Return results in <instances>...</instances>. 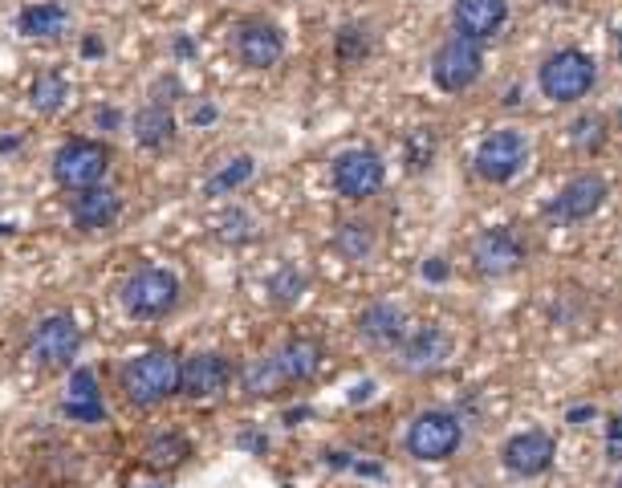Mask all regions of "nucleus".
I'll use <instances>...</instances> for the list:
<instances>
[{
    "instance_id": "f257e3e1",
    "label": "nucleus",
    "mask_w": 622,
    "mask_h": 488,
    "mask_svg": "<svg viewBox=\"0 0 622 488\" xmlns=\"http://www.w3.org/2000/svg\"><path fill=\"white\" fill-rule=\"evenodd\" d=\"M118 390L135 411H155L167 399L179 395V355L167 350V346H155V350H143L123 362L118 371Z\"/></svg>"
},
{
    "instance_id": "f03ea898",
    "label": "nucleus",
    "mask_w": 622,
    "mask_h": 488,
    "mask_svg": "<svg viewBox=\"0 0 622 488\" xmlns=\"http://www.w3.org/2000/svg\"><path fill=\"white\" fill-rule=\"evenodd\" d=\"M183 301V281H179L176 269L167 265H139L123 277L118 285V306L127 318L135 322H160V318H172Z\"/></svg>"
},
{
    "instance_id": "7ed1b4c3",
    "label": "nucleus",
    "mask_w": 622,
    "mask_h": 488,
    "mask_svg": "<svg viewBox=\"0 0 622 488\" xmlns=\"http://www.w3.org/2000/svg\"><path fill=\"white\" fill-rule=\"evenodd\" d=\"M81 325L69 309H53L46 318H37L25 334V358L29 367H37L41 374H62L78 367L81 355Z\"/></svg>"
},
{
    "instance_id": "20e7f679",
    "label": "nucleus",
    "mask_w": 622,
    "mask_h": 488,
    "mask_svg": "<svg viewBox=\"0 0 622 488\" xmlns=\"http://www.w3.org/2000/svg\"><path fill=\"white\" fill-rule=\"evenodd\" d=\"M114 167V146L106 139H90V134H74L58 143L53 159H49V176L62 192H86V188H98L106 183Z\"/></svg>"
},
{
    "instance_id": "39448f33",
    "label": "nucleus",
    "mask_w": 622,
    "mask_h": 488,
    "mask_svg": "<svg viewBox=\"0 0 622 488\" xmlns=\"http://www.w3.org/2000/svg\"><path fill=\"white\" fill-rule=\"evenodd\" d=\"M464 444V423L460 415L452 411H419L411 423H407V436H403V448L411 460L419 464H444L452 455L460 452Z\"/></svg>"
},
{
    "instance_id": "423d86ee",
    "label": "nucleus",
    "mask_w": 622,
    "mask_h": 488,
    "mask_svg": "<svg viewBox=\"0 0 622 488\" xmlns=\"http://www.w3.org/2000/svg\"><path fill=\"white\" fill-rule=\"evenodd\" d=\"M330 183L342 200L351 204H367L370 195H379V188L386 183V163L379 151L370 146H346L338 151L330 163Z\"/></svg>"
},
{
    "instance_id": "0eeeda50",
    "label": "nucleus",
    "mask_w": 622,
    "mask_h": 488,
    "mask_svg": "<svg viewBox=\"0 0 622 488\" xmlns=\"http://www.w3.org/2000/svg\"><path fill=\"white\" fill-rule=\"evenodd\" d=\"M237 367L232 358L220 350H195V355L179 358V395L192 403H216L232 390Z\"/></svg>"
},
{
    "instance_id": "6e6552de",
    "label": "nucleus",
    "mask_w": 622,
    "mask_h": 488,
    "mask_svg": "<svg viewBox=\"0 0 622 488\" xmlns=\"http://www.w3.org/2000/svg\"><path fill=\"white\" fill-rule=\"evenodd\" d=\"M480 74H484V53H480V41H472V37L456 33L431 53V81L444 94H464L468 86H477Z\"/></svg>"
},
{
    "instance_id": "1a4fd4ad",
    "label": "nucleus",
    "mask_w": 622,
    "mask_h": 488,
    "mask_svg": "<svg viewBox=\"0 0 622 488\" xmlns=\"http://www.w3.org/2000/svg\"><path fill=\"white\" fill-rule=\"evenodd\" d=\"M594 78V57H586L582 49H558L549 62L542 65V90L549 102H577V98L591 94Z\"/></svg>"
},
{
    "instance_id": "9d476101",
    "label": "nucleus",
    "mask_w": 622,
    "mask_h": 488,
    "mask_svg": "<svg viewBox=\"0 0 622 488\" xmlns=\"http://www.w3.org/2000/svg\"><path fill=\"white\" fill-rule=\"evenodd\" d=\"M232 53L244 69H272L285 57V33L281 25H272L265 16H244L237 29H232Z\"/></svg>"
},
{
    "instance_id": "9b49d317",
    "label": "nucleus",
    "mask_w": 622,
    "mask_h": 488,
    "mask_svg": "<svg viewBox=\"0 0 622 488\" xmlns=\"http://www.w3.org/2000/svg\"><path fill=\"white\" fill-rule=\"evenodd\" d=\"M525 163H529V139L521 130L505 127V130H493V134L477 146L472 167H477V176L488 179V183H509Z\"/></svg>"
},
{
    "instance_id": "f8f14e48",
    "label": "nucleus",
    "mask_w": 622,
    "mask_h": 488,
    "mask_svg": "<svg viewBox=\"0 0 622 488\" xmlns=\"http://www.w3.org/2000/svg\"><path fill=\"white\" fill-rule=\"evenodd\" d=\"M123 208H127L123 192L111 188V183H98V188L69 195V224L86 232V236H98V232H111L123 220Z\"/></svg>"
},
{
    "instance_id": "ddd939ff",
    "label": "nucleus",
    "mask_w": 622,
    "mask_h": 488,
    "mask_svg": "<svg viewBox=\"0 0 622 488\" xmlns=\"http://www.w3.org/2000/svg\"><path fill=\"white\" fill-rule=\"evenodd\" d=\"M272 371H277V378H281V387H305V383H314L321 374V367H326V346H321L318 338H305V334H297V338H285L277 350L269 355Z\"/></svg>"
},
{
    "instance_id": "4468645a",
    "label": "nucleus",
    "mask_w": 622,
    "mask_h": 488,
    "mask_svg": "<svg viewBox=\"0 0 622 488\" xmlns=\"http://www.w3.org/2000/svg\"><path fill=\"white\" fill-rule=\"evenodd\" d=\"M395 355H399L403 371H411V374L440 371L447 358H452V338H447V330H440V325H419V330H407V334H403Z\"/></svg>"
},
{
    "instance_id": "2eb2a0df",
    "label": "nucleus",
    "mask_w": 622,
    "mask_h": 488,
    "mask_svg": "<svg viewBox=\"0 0 622 488\" xmlns=\"http://www.w3.org/2000/svg\"><path fill=\"white\" fill-rule=\"evenodd\" d=\"M472 260H477L480 273L505 277L512 273V269H521L525 241H521L512 228H484L477 241H472Z\"/></svg>"
},
{
    "instance_id": "dca6fc26",
    "label": "nucleus",
    "mask_w": 622,
    "mask_h": 488,
    "mask_svg": "<svg viewBox=\"0 0 622 488\" xmlns=\"http://www.w3.org/2000/svg\"><path fill=\"white\" fill-rule=\"evenodd\" d=\"M16 33L25 41H65L74 33V9L62 0H33L16 13Z\"/></svg>"
},
{
    "instance_id": "f3484780",
    "label": "nucleus",
    "mask_w": 622,
    "mask_h": 488,
    "mask_svg": "<svg viewBox=\"0 0 622 488\" xmlns=\"http://www.w3.org/2000/svg\"><path fill=\"white\" fill-rule=\"evenodd\" d=\"M554 455H558V444H554L549 432H521V436L505 439L500 464L512 476H542V472H549Z\"/></svg>"
},
{
    "instance_id": "a211bd4d",
    "label": "nucleus",
    "mask_w": 622,
    "mask_h": 488,
    "mask_svg": "<svg viewBox=\"0 0 622 488\" xmlns=\"http://www.w3.org/2000/svg\"><path fill=\"white\" fill-rule=\"evenodd\" d=\"M62 415L74 423H102L106 420V403H102V383H98L94 367H74L69 383L62 395Z\"/></svg>"
},
{
    "instance_id": "6ab92c4d",
    "label": "nucleus",
    "mask_w": 622,
    "mask_h": 488,
    "mask_svg": "<svg viewBox=\"0 0 622 488\" xmlns=\"http://www.w3.org/2000/svg\"><path fill=\"white\" fill-rule=\"evenodd\" d=\"M358 338L367 342L370 350H395L407 334V313H403L395 301H370L363 313H358Z\"/></svg>"
},
{
    "instance_id": "aec40b11",
    "label": "nucleus",
    "mask_w": 622,
    "mask_h": 488,
    "mask_svg": "<svg viewBox=\"0 0 622 488\" xmlns=\"http://www.w3.org/2000/svg\"><path fill=\"white\" fill-rule=\"evenodd\" d=\"M130 134H135V143L143 146V151H151V155L172 151L179 139L176 111H172V106H160V102H143L139 111L130 114Z\"/></svg>"
},
{
    "instance_id": "412c9836",
    "label": "nucleus",
    "mask_w": 622,
    "mask_h": 488,
    "mask_svg": "<svg viewBox=\"0 0 622 488\" xmlns=\"http://www.w3.org/2000/svg\"><path fill=\"white\" fill-rule=\"evenodd\" d=\"M602 200H607V179L586 171V176H574L554 195L549 211L558 220H566V224H574V220H586V216H594V211L602 208Z\"/></svg>"
},
{
    "instance_id": "4be33fe9",
    "label": "nucleus",
    "mask_w": 622,
    "mask_h": 488,
    "mask_svg": "<svg viewBox=\"0 0 622 488\" xmlns=\"http://www.w3.org/2000/svg\"><path fill=\"white\" fill-rule=\"evenodd\" d=\"M505 21H509V0H456L452 4V25L460 37H472V41L500 33Z\"/></svg>"
},
{
    "instance_id": "5701e85b",
    "label": "nucleus",
    "mask_w": 622,
    "mask_h": 488,
    "mask_svg": "<svg viewBox=\"0 0 622 488\" xmlns=\"http://www.w3.org/2000/svg\"><path fill=\"white\" fill-rule=\"evenodd\" d=\"M192 460V439L183 432H155V436L143 444V464L151 472H176Z\"/></svg>"
},
{
    "instance_id": "b1692460",
    "label": "nucleus",
    "mask_w": 622,
    "mask_h": 488,
    "mask_svg": "<svg viewBox=\"0 0 622 488\" xmlns=\"http://www.w3.org/2000/svg\"><path fill=\"white\" fill-rule=\"evenodd\" d=\"M375 244H379V232L367 220H342L334 232V253L351 265H363V260L375 257Z\"/></svg>"
},
{
    "instance_id": "393cba45",
    "label": "nucleus",
    "mask_w": 622,
    "mask_h": 488,
    "mask_svg": "<svg viewBox=\"0 0 622 488\" xmlns=\"http://www.w3.org/2000/svg\"><path fill=\"white\" fill-rule=\"evenodd\" d=\"M65 102H69V78H65V74H58V69H41V74L29 81V106L41 114V118L62 114Z\"/></svg>"
},
{
    "instance_id": "a878e982",
    "label": "nucleus",
    "mask_w": 622,
    "mask_h": 488,
    "mask_svg": "<svg viewBox=\"0 0 622 488\" xmlns=\"http://www.w3.org/2000/svg\"><path fill=\"white\" fill-rule=\"evenodd\" d=\"M253 176H256V159H253V155H232V159L220 163V167H216V171L204 179V195H207V200L237 195Z\"/></svg>"
},
{
    "instance_id": "bb28decb",
    "label": "nucleus",
    "mask_w": 622,
    "mask_h": 488,
    "mask_svg": "<svg viewBox=\"0 0 622 488\" xmlns=\"http://www.w3.org/2000/svg\"><path fill=\"white\" fill-rule=\"evenodd\" d=\"M305 290H309V277H305L297 265H281V269L269 277V285H265V293H269V301L277 309L297 306L305 297Z\"/></svg>"
},
{
    "instance_id": "cd10ccee",
    "label": "nucleus",
    "mask_w": 622,
    "mask_h": 488,
    "mask_svg": "<svg viewBox=\"0 0 622 488\" xmlns=\"http://www.w3.org/2000/svg\"><path fill=\"white\" fill-rule=\"evenodd\" d=\"M216 241L220 244H249V241H256V216L249 208H228L216 220Z\"/></svg>"
},
{
    "instance_id": "c85d7f7f",
    "label": "nucleus",
    "mask_w": 622,
    "mask_h": 488,
    "mask_svg": "<svg viewBox=\"0 0 622 488\" xmlns=\"http://www.w3.org/2000/svg\"><path fill=\"white\" fill-rule=\"evenodd\" d=\"M334 53L342 65H363L370 57V33L363 25H342L334 37Z\"/></svg>"
},
{
    "instance_id": "c756f323",
    "label": "nucleus",
    "mask_w": 622,
    "mask_h": 488,
    "mask_svg": "<svg viewBox=\"0 0 622 488\" xmlns=\"http://www.w3.org/2000/svg\"><path fill=\"white\" fill-rule=\"evenodd\" d=\"M431 159H435V134H431L428 127H419L407 139V167L411 171H423V167H431Z\"/></svg>"
},
{
    "instance_id": "7c9ffc66",
    "label": "nucleus",
    "mask_w": 622,
    "mask_h": 488,
    "mask_svg": "<svg viewBox=\"0 0 622 488\" xmlns=\"http://www.w3.org/2000/svg\"><path fill=\"white\" fill-rule=\"evenodd\" d=\"M179 98H183V81H179L176 74H160V78H155V86H151V94H147V102L172 106V102H179Z\"/></svg>"
},
{
    "instance_id": "2f4dec72",
    "label": "nucleus",
    "mask_w": 622,
    "mask_h": 488,
    "mask_svg": "<svg viewBox=\"0 0 622 488\" xmlns=\"http://www.w3.org/2000/svg\"><path fill=\"white\" fill-rule=\"evenodd\" d=\"M598 118H582V123H577L574 127V143H586V146H594L598 143V139H602V134H598Z\"/></svg>"
},
{
    "instance_id": "473e14b6",
    "label": "nucleus",
    "mask_w": 622,
    "mask_h": 488,
    "mask_svg": "<svg viewBox=\"0 0 622 488\" xmlns=\"http://www.w3.org/2000/svg\"><path fill=\"white\" fill-rule=\"evenodd\" d=\"M220 118V111H216V102H200L192 111V127H212Z\"/></svg>"
},
{
    "instance_id": "72a5a7b5",
    "label": "nucleus",
    "mask_w": 622,
    "mask_h": 488,
    "mask_svg": "<svg viewBox=\"0 0 622 488\" xmlns=\"http://www.w3.org/2000/svg\"><path fill=\"white\" fill-rule=\"evenodd\" d=\"M94 123H98V130H114V127H123V111H114V106H98L94 111Z\"/></svg>"
},
{
    "instance_id": "f704fd0d",
    "label": "nucleus",
    "mask_w": 622,
    "mask_h": 488,
    "mask_svg": "<svg viewBox=\"0 0 622 488\" xmlns=\"http://www.w3.org/2000/svg\"><path fill=\"white\" fill-rule=\"evenodd\" d=\"M423 277H428V281H444V277H447V260L444 257L423 260Z\"/></svg>"
},
{
    "instance_id": "c9c22d12",
    "label": "nucleus",
    "mask_w": 622,
    "mask_h": 488,
    "mask_svg": "<svg viewBox=\"0 0 622 488\" xmlns=\"http://www.w3.org/2000/svg\"><path fill=\"white\" fill-rule=\"evenodd\" d=\"M102 53H106V41H102V37H94V33L81 37V57H102Z\"/></svg>"
},
{
    "instance_id": "e433bc0d",
    "label": "nucleus",
    "mask_w": 622,
    "mask_h": 488,
    "mask_svg": "<svg viewBox=\"0 0 622 488\" xmlns=\"http://www.w3.org/2000/svg\"><path fill=\"white\" fill-rule=\"evenodd\" d=\"M176 57L183 62V57H195V41L188 37V33H179L176 37Z\"/></svg>"
},
{
    "instance_id": "4c0bfd02",
    "label": "nucleus",
    "mask_w": 622,
    "mask_h": 488,
    "mask_svg": "<svg viewBox=\"0 0 622 488\" xmlns=\"http://www.w3.org/2000/svg\"><path fill=\"white\" fill-rule=\"evenodd\" d=\"M240 448H256V452H265V448H269V439L265 436H240Z\"/></svg>"
},
{
    "instance_id": "58836bf2",
    "label": "nucleus",
    "mask_w": 622,
    "mask_h": 488,
    "mask_svg": "<svg viewBox=\"0 0 622 488\" xmlns=\"http://www.w3.org/2000/svg\"><path fill=\"white\" fill-rule=\"evenodd\" d=\"M594 415V407H577V411H570V423H577V420H591Z\"/></svg>"
},
{
    "instance_id": "ea45409f",
    "label": "nucleus",
    "mask_w": 622,
    "mask_h": 488,
    "mask_svg": "<svg viewBox=\"0 0 622 488\" xmlns=\"http://www.w3.org/2000/svg\"><path fill=\"white\" fill-rule=\"evenodd\" d=\"M16 232V224H0V236H13Z\"/></svg>"
},
{
    "instance_id": "a19ab883",
    "label": "nucleus",
    "mask_w": 622,
    "mask_h": 488,
    "mask_svg": "<svg viewBox=\"0 0 622 488\" xmlns=\"http://www.w3.org/2000/svg\"><path fill=\"white\" fill-rule=\"evenodd\" d=\"M619 127H622V111H619Z\"/></svg>"
},
{
    "instance_id": "79ce46f5",
    "label": "nucleus",
    "mask_w": 622,
    "mask_h": 488,
    "mask_svg": "<svg viewBox=\"0 0 622 488\" xmlns=\"http://www.w3.org/2000/svg\"><path fill=\"white\" fill-rule=\"evenodd\" d=\"M619 488H622V476H619Z\"/></svg>"
},
{
    "instance_id": "37998d69",
    "label": "nucleus",
    "mask_w": 622,
    "mask_h": 488,
    "mask_svg": "<svg viewBox=\"0 0 622 488\" xmlns=\"http://www.w3.org/2000/svg\"><path fill=\"white\" fill-rule=\"evenodd\" d=\"M0 195H4V188H0Z\"/></svg>"
}]
</instances>
